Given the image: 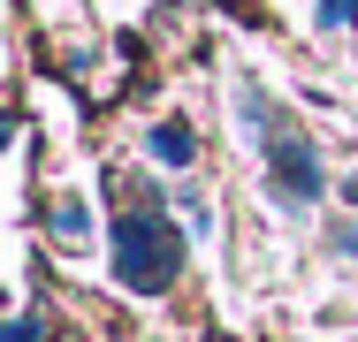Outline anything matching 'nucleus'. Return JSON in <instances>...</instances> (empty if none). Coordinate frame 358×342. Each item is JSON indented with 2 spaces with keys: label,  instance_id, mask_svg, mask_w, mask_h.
Wrapping results in <instances>:
<instances>
[{
  "label": "nucleus",
  "instance_id": "obj_3",
  "mask_svg": "<svg viewBox=\"0 0 358 342\" xmlns=\"http://www.w3.org/2000/svg\"><path fill=\"white\" fill-rule=\"evenodd\" d=\"M152 160H168V168H191V152H199V137H191V122H152Z\"/></svg>",
  "mask_w": 358,
  "mask_h": 342
},
{
  "label": "nucleus",
  "instance_id": "obj_7",
  "mask_svg": "<svg viewBox=\"0 0 358 342\" xmlns=\"http://www.w3.org/2000/svg\"><path fill=\"white\" fill-rule=\"evenodd\" d=\"M8 342H38V320H15V327H8Z\"/></svg>",
  "mask_w": 358,
  "mask_h": 342
},
{
  "label": "nucleus",
  "instance_id": "obj_1",
  "mask_svg": "<svg viewBox=\"0 0 358 342\" xmlns=\"http://www.w3.org/2000/svg\"><path fill=\"white\" fill-rule=\"evenodd\" d=\"M115 274H122V289H138V297H160V289L183 274V236L145 198L115 221Z\"/></svg>",
  "mask_w": 358,
  "mask_h": 342
},
{
  "label": "nucleus",
  "instance_id": "obj_6",
  "mask_svg": "<svg viewBox=\"0 0 358 342\" xmlns=\"http://www.w3.org/2000/svg\"><path fill=\"white\" fill-rule=\"evenodd\" d=\"M336 251H343V259H358V221H343V228H336Z\"/></svg>",
  "mask_w": 358,
  "mask_h": 342
},
{
  "label": "nucleus",
  "instance_id": "obj_8",
  "mask_svg": "<svg viewBox=\"0 0 358 342\" xmlns=\"http://www.w3.org/2000/svg\"><path fill=\"white\" fill-rule=\"evenodd\" d=\"M343 205H358V175H351V183H343Z\"/></svg>",
  "mask_w": 358,
  "mask_h": 342
},
{
  "label": "nucleus",
  "instance_id": "obj_2",
  "mask_svg": "<svg viewBox=\"0 0 358 342\" xmlns=\"http://www.w3.org/2000/svg\"><path fill=\"white\" fill-rule=\"evenodd\" d=\"M267 175H275V198L282 205H313L320 198V152H313L305 137H289V130L267 144Z\"/></svg>",
  "mask_w": 358,
  "mask_h": 342
},
{
  "label": "nucleus",
  "instance_id": "obj_5",
  "mask_svg": "<svg viewBox=\"0 0 358 342\" xmlns=\"http://www.w3.org/2000/svg\"><path fill=\"white\" fill-rule=\"evenodd\" d=\"M343 23H358V0H328L320 8V31H343Z\"/></svg>",
  "mask_w": 358,
  "mask_h": 342
},
{
  "label": "nucleus",
  "instance_id": "obj_4",
  "mask_svg": "<svg viewBox=\"0 0 358 342\" xmlns=\"http://www.w3.org/2000/svg\"><path fill=\"white\" fill-rule=\"evenodd\" d=\"M54 236H69V244L84 236V198H62V205H54Z\"/></svg>",
  "mask_w": 358,
  "mask_h": 342
}]
</instances>
